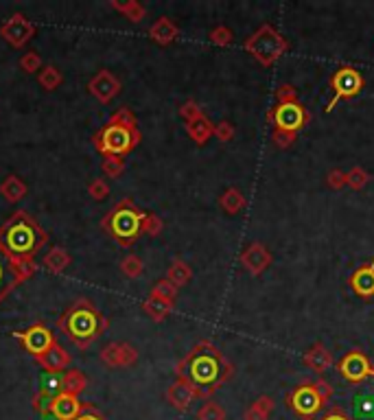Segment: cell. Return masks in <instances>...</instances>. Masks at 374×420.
<instances>
[{"mask_svg":"<svg viewBox=\"0 0 374 420\" xmlns=\"http://www.w3.org/2000/svg\"><path fill=\"white\" fill-rule=\"evenodd\" d=\"M175 377L184 379L197 399L208 401L235 377V366L210 339H201L175 363Z\"/></svg>","mask_w":374,"mask_h":420,"instance_id":"6da1fadb","label":"cell"},{"mask_svg":"<svg viewBox=\"0 0 374 420\" xmlns=\"http://www.w3.org/2000/svg\"><path fill=\"white\" fill-rule=\"evenodd\" d=\"M46 243V230L24 210H16L0 226V246L20 263H35V257Z\"/></svg>","mask_w":374,"mask_h":420,"instance_id":"7a4b0ae2","label":"cell"},{"mask_svg":"<svg viewBox=\"0 0 374 420\" xmlns=\"http://www.w3.org/2000/svg\"><path fill=\"white\" fill-rule=\"evenodd\" d=\"M57 328L77 348L86 350L110 328V320L97 309V304L92 300L77 298L70 307L57 317Z\"/></svg>","mask_w":374,"mask_h":420,"instance_id":"3957f363","label":"cell"},{"mask_svg":"<svg viewBox=\"0 0 374 420\" xmlns=\"http://www.w3.org/2000/svg\"><path fill=\"white\" fill-rule=\"evenodd\" d=\"M140 140H143V134L138 130L134 112L127 108H119L108 119V123L92 136V145L103 158H125L140 145Z\"/></svg>","mask_w":374,"mask_h":420,"instance_id":"277c9868","label":"cell"},{"mask_svg":"<svg viewBox=\"0 0 374 420\" xmlns=\"http://www.w3.org/2000/svg\"><path fill=\"white\" fill-rule=\"evenodd\" d=\"M143 219L145 212L136 206L132 197H125L106 212V217L101 219V228L121 248H132L143 234Z\"/></svg>","mask_w":374,"mask_h":420,"instance_id":"5b68a950","label":"cell"},{"mask_svg":"<svg viewBox=\"0 0 374 420\" xmlns=\"http://www.w3.org/2000/svg\"><path fill=\"white\" fill-rule=\"evenodd\" d=\"M333 399V386L324 377L304 379L298 386L291 388L285 397L287 410H291L302 420H313Z\"/></svg>","mask_w":374,"mask_h":420,"instance_id":"8992f818","label":"cell"},{"mask_svg":"<svg viewBox=\"0 0 374 420\" xmlns=\"http://www.w3.org/2000/svg\"><path fill=\"white\" fill-rule=\"evenodd\" d=\"M243 48L248 50L263 68H272L274 63L289 50V40L274 27V24L265 22L243 42Z\"/></svg>","mask_w":374,"mask_h":420,"instance_id":"52a82bcc","label":"cell"},{"mask_svg":"<svg viewBox=\"0 0 374 420\" xmlns=\"http://www.w3.org/2000/svg\"><path fill=\"white\" fill-rule=\"evenodd\" d=\"M328 88H331L333 97L326 106V112H333L337 108L339 101H351L355 97H359V92L366 88V79L355 66H351V63H342V66L331 74Z\"/></svg>","mask_w":374,"mask_h":420,"instance_id":"ba28073f","label":"cell"},{"mask_svg":"<svg viewBox=\"0 0 374 420\" xmlns=\"http://www.w3.org/2000/svg\"><path fill=\"white\" fill-rule=\"evenodd\" d=\"M267 123L272 132L300 134V130L311 123V112L300 101L298 103H276L267 110Z\"/></svg>","mask_w":374,"mask_h":420,"instance_id":"9c48e42d","label":"cell"},{"mask_svg":"<svg viewBox=\"0 0 374 420\" xmlns=\"http://www.w3.org/2000/svg\"><path fill=\"white\" fill-rule=\"evenodd\" d=\"M37 272V263H20L11 254L0 246V304L14 289H18L22 283Z\"/></svg>","mask_w":374,"mask_h":420,"instance_id":"30bf717a","label":"cell"},{"mask_svg":"<svg viewBox=\"0 0 374 420\" xmlns=\"http://www.w3.org/2000/svg\"><path fill=\"white\" fill-rule=\"evenodd\" d=\"M372 368H374V363L370 361V357L359 348L348 350L346 354H342L339 361H335V370H337V374L353 386H359V383H364L366 379H370Z\"/></svg>","mask_w":374,"mask_h":420,"instance_id":"8fae6325","label":"cell"},{"mask_svg":"<svg viewBox=\"0 0 374 420\" xmlns=\"http://www.w3.org/2000/svg\"><path fill=\"white\" fill-rule=\"evenodd\" d=\"M11 335H14L22 343V348L29 354H33V357H40V354H44L50 346H53V343H57L55 333L44 322H35L29 328L16 330V333H11Z\"/></svg>","mask_w":374,"mask_h":420,"instance_id":"7c38bea8","label":"cell"},{"mask_svg":"<svg viewBox=\"0 0 374 420\" xmlns=\"http://www.w3.org/2000/svg\"><path fill=\"white\" fill-rule=\"evenodd\" d=\"M0 37H3L9 46L22 48L35 37V24L24 14H14L0 24Z\"/></svg>","mask_w":374,"mask_h":420,"instance_id":"4fadbf2b","label":"cell"},{"mask_svg":"<svg viewBox=\"0 0 374 420\" xmlns=\"http://www.w3.org/2000/svg\"><path fill=\"white\" fill-rule=\"evenodd\" d=\"M99 359L112 370L119 368H132L138 361V350L127 341H110L106 348H101Z\"/></svg>","mask_w":374,"mask_h":420,"instance_id":"5bb4252c","label":"cell"},{"mask_svg":"<svg viewBox=\"0 0 374 420\" xmlns=\"http://www.w3.org/2000/svg\"><path fill=\"white\" fill-rule=\"evenodd\" d=\"M121 81H119V77H116V74L112 72V70H99L97 74L92 79L88 81V92L92 94L99 103H112V101L119 97V92H121Z\"/></svg>","mask_w":374,"mask_h":420,"instance_id":"9a60e30c","label":"cell"},{"mask_svg":"<svg viewBox=\"0 0 374 420\" xmlns=\"http://www.w3.org/2000/svg\"><path fill=\"white\" fill-rule=\"evenodd\" d=\"M241 265H243V270L248 272L250 276H263L265 270L269 265H272L274 257H272V252L267 250L265 243H261V241H254V243H250L248 248H245L241 252Z\"/></svg>","mask_w":374,"mask_h":420,"instance_id":"2e32d148","label":"cell"},{"mask_svg":"<svg viewBox=\"0 0 374 420\" xmlns=\"http://www.w3.org/2000/svg\"><path fill=\"white\" fill-rule=\"evenodd\" d=\"M348 287L353 289L355 296L364 300L374 298V259L357 267L351 278H348Z\"/></svg>","mask_w":374,"mask_h":420,"instance_id":"e0dca14e","label":"cell"},{"mask_svg":"<svg viewBox=\"0 0 374 420\" xmlns=\"http://www.w3.org/2000/svg\"><path fill=\"white\" fill-rule=\"evenodd\" d=\"M35 361H37V366H40V368H44V372H48V374H59V372H66V370H68L72 357H70V352L57 341V343H53V346H50L44 354L35 357Z\"/></svg>","mask_w":374,"mask_h":420,"instance_id":"ac0fdd59","label":"cell"},{"mask_svg":"<svg viewBox=\"0 0 374 420\" xmlns=\"http://www.w3.org/2000/svg\"><path fill=\"white\" fill-rule=\"evenodd\" d=\"M86 403L79 397H72L66 392H57L53 397V405H50V416L55 420H77L83 412Z\"/></svg>","mask_w":374,"mask_h":420,"instance_id":"d6986e66","label":"cell"},{"mask_svg":"<svg viewBox=\"0 0 374 420\" xmlns=\"http://www.w3.org/2000/svg\"><path fill=\"white\" fill-rule=\"evenodd\" d=\"M164 399H166V403H169L171 407L175 412H188L190 410V405H193V401L197 399V394H195V390H193L184 379H175L173 383L166 388V392H164Z\"/></svg>","mask_w":374,"mask_h":420,"instance_id":"ffe728a7","label":"cell"},{"mask_svg":"<svg viewBox=\"0 0 374 420\" xmlns=\"http://www.w3.org/2000/svg\"><path fill=\"white\" fill-rule=\"evenodd\" d=\"M302 361H304V366H306V368H311V370H313L317 377H324V372H326V370H331V368L335 366L333 350H331V348H326L322 341H315L313 346L304 352Z\"/></svg>","mask_w":374,"mask_h":420,"instance_id":"44dd1931","label":"cell"},{"mask_svg":"<svg viewBox=\"0 0 374 420\" xmlns=\"http://www.w3.org/2000/svg\"><path fill=\"white\" fill-rule=\"evenodd\" d=\"M147 33L151 37V42H156L158 46H169L179 37V27L169 16H162L151 24Z\"/></svg>","mask_w":374,"mask_h":420,"instance_id":"7402d4cb","label":"cell"},{"mask_svg":"<svg viewBox=\"0 0 374 420\" xmlns=\"http://www.w3.org/2000/svg\"><path fill=\"white\" fill-rule=\"evenodd\" d=\"M70 263H72V257L61 246H53L42 257V267L50 274H63L70 267Z\"/></svg>","mask_w":374,"mask_h":420,"instance_id":"603a6c76","label":"cell"},{"mask_svg":"<svg viewBox=\"0 0 374 420\" xmlns=\"http://www.w3.org/2000/svg\"><path fill=\"white\" fill-rule=\"evenodd\" d=\"M184 130L188 134V138L193 140L195 145H206L208 140L213 138V132H215V123L208 119V117H201L197 121H190V123H184Z\"/></svg>","mask_w":374,"mask_h":420,"instance_id":"cb8c5ba5","label":"cell"},{"mask_svg":"<svg viewBox=\"0 0 374 420\" xmlns=\"http://www.w3.org/2000/svg\"><path fill=\"white\" fill-rule=\"evenodd\" d=\"M29 188L24 184L22 177L18 175H7L3 182H0V195H3L9 203H18L27 197Z\"/></svg>","mask_w":374,"mask_h":420,"instance_id":"d4e9b609","label":"cell"},{"mask_svg":"<svg viewBox=\"0 0 374 420\" xmlns=\"http://www.w3.org/2000/svg\"><path fill=\"white\" fill-rule=\"evenodd\" d=\"M245 206H248V199L241 193L237 186H228L222 195H219V208L228 214H239Z\"/></svg>","mask_w":374,"mask_h":420,"instance_id":"484cf974","label":"cell"},{"mask_svg":"<svg viewBox=\"0 0 374 420\" xmlns=\"http://www.w3.org/2000/svg\"><path fill=\"white\" fill-rule=\"evenodd\" d=\"M173 304H169V302H164V300H160V298H156V296H147L145 298V302H143V311H145V315H149V320L151 322H156V324H160V322H164L166 317H169L171 313H173Z\"/></svg>","mask_w":374,"mask_h":420,"instance_id":"4316f807","label":"cell"},{"mask_svg":"<svg viewBox=\"0 0 374 420\" xmlns=\"http://www.w3.org/2000/svg\"><path fill=\"white\" fill-rule=\"evenodd\" d=\"M110 7L114 11H119L123 18H127L134 24L143 22L147 18V7L140 5L138 0H125V3H119V0H110Z\"/></svg>","mask_w":374,"mask_h":420,"instance_id":"83f0119b","label":"cell"},{"mask_svg":"<svg viewBox=\"0 0 374 420\" xmlns=\"http://www.w3.org/2000/svg\"><path fill=\"white\" fill-rule=\"evenodd\" d=\"M169 283H173L177 289H182L190 283V278H193V270H190V265L182 259H173L171 265H169V270H166V276H164Z\"/></svg>","mask_w":374,"mask_h":420,"instance_id":"f1b7e54d","label":"cell"},{"mask_svg":"<svg viewBox=\"0 0 374 420\" xmlns=\"http://www.w3.org/2000/svg\"><path fill=\"white\" fill-rule=\"evenodd\" d=\"M86 388H88V379L81 370H66L59 381V392L72 394V397H81Z\"/></svg>","mask_w":374,"mask_h":420,"instance_id":"f546056e","label":"cell"},{"mask_svg":"<svg viewBox=\"0 0 374 420\" xmlns=\"http://www.w3.org/2000/svg\"><path fill=\"white\" fill-rule=\"evenodd\" d=\"M274 412V399L263 394V397L256 399L248 410L243 412V420H269Z\"/></svg>","mask_w":374,"mask_h":420,"instance_id":"4dcf8cb0","label":"cell"},{"mask_svg":"<svg viewBox=\"0 0 374 420\" xmlns=\"http://www.w3.org/2000/svg\"><path fill=\"white\" fill-rule=\"evenodd\" d=\"M37 83L42 86V90L53 92V90H57V88L63 83V74L55 66H42V70L37 72Z\"/></svg>","mask_w":374,"mask_h":420,"instance_id":"1f68e13d","label":"cell"},{"mask_svg":"<svg viewBox=\"0 0 374 420\" xmlns=\"http://www.w3.org/2000/svg\"><path fill=\"white\" fill-rule=\"evenodd\" d=\"M53 390H48V388H40L35 394H33V399H31V407H33V412H37L40 416H50V405H53Z\"/></svg>","mask_w":374,"mask_h":420,"instance_id":"d6a6232c","label":"cell"},{"mask_svg":"<svg viewBox=\"0 0 374 420\" xmlns=\"http://www.w3.org/2000/svg\"><path fill=\"white\" fill-rule=\"evenodd\" d=\"M177 294H179V289L173 283H169L166 278L158 280V283L151 287V296H156V298H160L164 302H169V304H173V307H175V302H177Z\"/></svg>","mask_w":374,"mask_h":420,"instance_id":"836d02e7","label":"cell"},{"mask_svg":"<svg viewBox=\"0 0 374 420\" xmlns=\"http://www.w3.org/2000/svg\"><path fill=\"white\" fill-rule=\"evenodd\" d=\"M372 180V175L368 169L364 167H353L351 171H346V186L348 188H353V190H361V188H366Z\"/></svg>","mask_w":374,"mask_h":420,"instance_id":"e575fe53","label":"cell"},{"mask_svg":"<svg viewBox=\"0 0 374 420\" xmlns=\"http://www.w3.org/2000/svg\"><path fill=\"white\" fill-rule=\"evenodd\" d=\"M101 171L108 180H119V177L125 173V160L116 158V156H106L101 162Z\"/></svg>","mask_w":374,"mask_h":420,"instance_id":"d590c367","label":"cell"},{"mask_svg":"<svg viewBox=\"0 0 374 420\" xmlns=\"http://www.w3.org/2000/svg\"><path fill=\"white\" fill-rule=\"evenodd\" d=\"M121 272H123V276L132 278V280L140 278V276H143V272H145L143 259L136 257V254H127V257L121 261Z\"/></svg>","mask_w":374,"mask_h":420,"instance_id":"8d00e7d4","label":"cell"},{"mask_svg":"<svg viewBox=\"0 0 374 420\" xmlns=\"http://www.w3.org/2000/svg\"><path fill=\"white\" fill-rule=\"evenodd\" d=\"M208 40L219 48H226V46H230L232 42H235V33H232V29L226 27V24H219V27L210 29Z\"/></svg>","mask_w":374,"mask_h":420,"instance_id":"74e56055","label":"cell"},{"mask_svg":"<svg viewBox=\"0 0 374 420\" xmlns=\"http://www.w3.org/2000/svg\"><path fill=\"white\" fill-rule=\"evenodd\" d=\"M197 420H226V410L219 403H204L197 410Z\"/></svg>","mask_w":374,"mask_h":420,"instance_id":"f35d334b","label":"cell"},{"mask_svg":"<svg viewBox=\"0 0 374 420\" xmlns=\"http://www.w3.org/2000/svg\"><path fill=\"white\" fill-rule=\"evenodd\" d=\"M20 70L27 72V74H35L42 70V57L35 53V50H29V53H24L20 57Z\"/></svg>","mask_w":374,"mask_h":420,"instance_id":"ab89813d","label":"cell"},{"mask_svg":"<svg viewBox=\"0 0 374 420\" xmlns=\"http://www.w3.org/2000/svg\"><path fill=\"white\" fill-rule=\"evenodd\" d=\"M179 117L184 119V123H190V121H197V119L206 117V114H204V110H201V106L197 103V101L188 99V101H184L182 106H179Z\"/></svg>","mask_w":374,"mask_h":420,"instance_id":"60d3db41","label":"cell"},{"mask_svg":"<svg viewBox=\"0 0 374 420\" xmlns=\"http://www.w3.org/2000/svg\"><path fill=\"white\" fill-rule=\"evenodd\" d=\"M88 195L95 201H103L110 195V184L106 182V177H95L92 182L88 184Z\"/></svg>","mask_w":374,"mask_h":420,"instance_id":"b9f144b4","label":"cell"},{"mask_svg":"<svg viewBox=\"0 0 374 420\" xmlns=\"http://www.w3.org/2000/svg\"><path fill=\"white\" fill-rule=\"evenodd\" d=\"M164 228V221L153 212H145V219H143V234L147 237H158Z\"/></svg>","mask_w":374,"mask_h":420,"instance_id":"7bdbcfd3","label":"cell"},{"mask_svg":"<svg viewBox=\"0 0 374 420\" xmlns=\"http://www.w3.org/2000/svg\"><path fill=\"white\" fill-rule=\"evenodd\" d=\"M298 90L291 83H282L276 88V103H298Z\"/></svg>","mask_w":374,"mask_h":420,"instance_id":"ee69618b","label":"cell"},{"mask_svg":"<svg viewBox=\"0 0 374 420\" xmlns=\"http://www.w3.org/2000/svg\"><path fill=\"white\" fill-rule=\"evenodd\" d=\"M237 130H235V125H232L230 121H219L215 123V132L213 136L219 140V143H230L232 138H235Z\"/></svg>","mask_w":374,"mask_h":420,"instance_id":"f6af8a7d","label":"cell"},{"mask_svg":"<svg viewBox=\"0 0 374 420\" xmlns=\"http://www.w3.org/2000/svg\"><path fill=\"white\" fill-rule=\"evenodd\" d=\"M326 186L333 190H342L346 186V171L342 169H331L326 173Z\"/></svg>","mask_w":374,"mask_h":420,"instance_id":"bcb514c9","label":"cell"},{"mask_svg":"<svg viewBox=\"0 0 374 420\" xmlns=\"http://www.w3.org/2000/svg\"><path fill=\"white\" fill-rule=\"evenodd\" d=\"M317 420H355L351 414H348L344 407H339V405H333V407H328V410L322 414Z\"/></svg>","mask_w":374,"mask_h":420,"instance_id":"7dc6e473","label":"cell"},{"mask_svg":"<svg viewBox=\"0 0 374 420\" xmlns=\"http://www.w3.org/2000/svg\"><path fill=\"white\" fill-rule=\"evenodd\" d=\"M272 140L274 145L280 149H289L295 140H298V134H285V132H272Z\"/></svg>","mask_w":374,"mask_h":420,"instance_id":"c3c4849f","label":"cell"},{"mask_svg":"<svg viewBox=\"0 0 374 420\" xmlns=\"http://www.w3.org/2000/svg\"><path fill=\"white\" fill-rule=\"evenodd\" d=\"M77 420H106V418H103V414L97 410V407H92L90 403H86L83 412L77 416Z\"/></svg>","mask_w":374,"mask_h":420,"instance_id":"681fc988","label":"cell"},{"mask_svg":"<svg viewBox=\"0 0 374 420\" xmlns=\"http://www.w3.org/2000/svg\"><path fill=\"white\" fill-rule=\"evenodd\" d=\"M372 379H374V368H372Z\"/></svg>","mask_w":374,"mask_h":420,"instance_id":"f907efd6","label":"cell"}]
</instances>
